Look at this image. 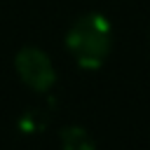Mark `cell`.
Here are the masks:
<instances>
[{
    "instance_id": "6da1fadb",
    "label": "cell",
    "mask_w": 150,
    "mask_h": 150,
    "mask_svg": "<svg viewBox=\"0 0 150 150\" xmlns=\"http://www.w3.org/2000/svg\"><path fill=\"white\" fill-rule=\"evenodd\" d=\"M110 23L103 14L89 12L80 16L66 33V47L82 68H98L110 54Z\"/></svg>"
},
{
    "instance_id": "7a4b0ae2",
    "label": "cell",
    "mask_w": 150,
    "mask_h": 150,
    "mask_svg": "<svg viewBox=\"0 0 150 150\" xmlns=\"http://www.w3.org/2000/svg\"><path fill=\"white\" fill-rule=\"evenodd\" d=\"M14 66H16L19 77L23 80V84L30 87L33 91H42L45 94L56 82V70H54L52 59L38 47L19 49V54L14 59Z\"/></svg>"
},
{
    "instance_id": "3957f363",
    "label": "cell",
    "mask_w": 150,
    "mask_h": 150,
    "mask_svg": "<svg viewBox=\"0 0 150 150\" xmlns=\"http://www.w3.org/2000/svg\"><path fill=\"white\" fill-rule=\"evenodd\" d=\"M61 148L63 150H96L94 138L82 127H66L61 131Z\"/></svg>"
},
{
    "instance_id": "277c9868",
    "label": "cell",
    "mask_w": 150,
    "mask_h": 150,
    "mask_svg": "<svg viewBox=\"0 0 150 150\" xmlns=\"http://www.w3.org/2000/svg\"><path fill=\"white\" fill-rule=\"evenodd\" d=\"M47 112H42V110H26L21 117H19V122H16V127L23 131V134H40V131H45V127H47Z\"/></svg>"
}]
</instances>
